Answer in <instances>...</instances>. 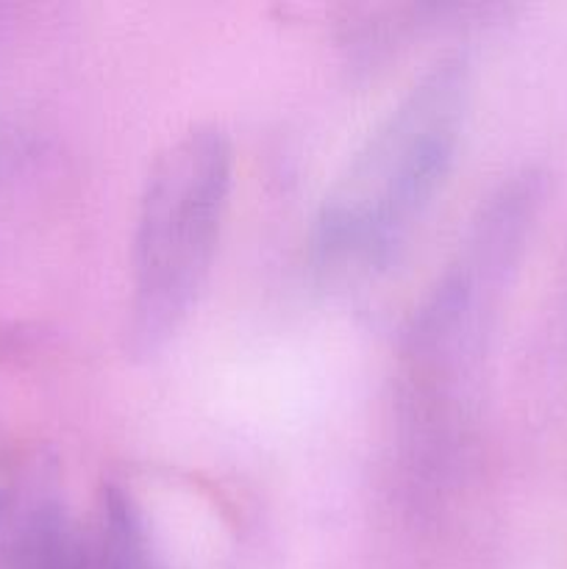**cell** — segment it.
Returning a JSON list of instances; mask_svg holds the SVG:
<instances>
[{"instance_id": "277c9868", "label": "cell", "mask_w": 567, "mask_h": 569, "mask_svg": "<svg viewBox=\"0 0 567 569\" xmlns=\"http://www.w3.org/2000/svg\"><path fill=\"white\" fill-rule=\"evenodd\" d=\"M98 569H172L156 550L148 520L122 483H106L98 495L92 517Z\"/></svg>"}, {"instance_id": "7a4b0ae2", "label": "cell", "mask_w": 567, "mask_h": 569, "mask_svg": "<svg viewBox=\"0 0 567 569\" xmlns=\"http://www.w3.org/2000/svg\"><path fill=\"white\" fill-rule=\"evenodd\" d=\"M226 128L198 122L159 150L145 176L131 237L126 348L156 356L187 326L220 250L233 192Z\"/></svg>"}, {"instance_id": "3957f363", "label": "cell", "mask_w": 567, "mask_h": 569, "mask_svg": "<svg viewBox=\"0 0 567 569\" xmlns=\"http://www.w3.org/2000/svg\"><path fill=\"white\" fill-rule=\"evenodd\" d=\"M0 569H98L92 520L70 509L48 461L0 487Z\"/></svg>"}, {"instance_id": "6da1fadb", "label": "cell", "mask_w": 567, "mask_h": 569, "mask_svg": "<svg viewBox=\"0 0 567 569\" xmlns=\"http://www.w3.org/2000/svg\"><path fill=\"white\" fill-rule=\"evenodd\" d=\"M472 70L445 53L361 139L317 206L311 253L334 281L387 272L442 194L470 117Z\"/></svg>"}]
</instances>
